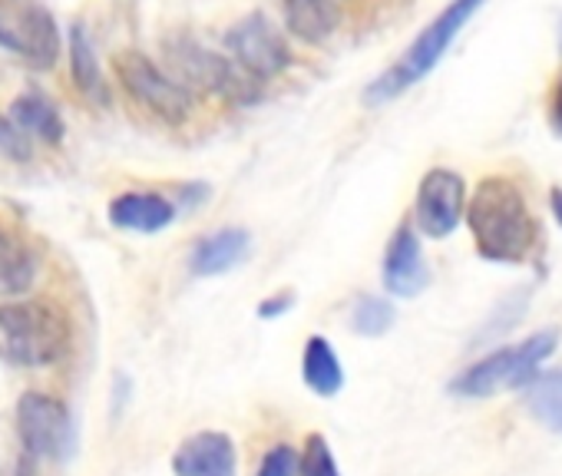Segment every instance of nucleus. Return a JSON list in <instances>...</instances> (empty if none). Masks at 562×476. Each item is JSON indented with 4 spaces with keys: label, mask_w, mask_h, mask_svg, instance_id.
Masks as SVG:
<instances>
[{
    "label": "nucleus",
    "mask_w": 562,
    "mask_h": 476,
    "mask_svg": "<svg viewBox=\"0 0 562 476\" xmlns=\"http://www.w3.org/2000/svg\"><path fill=\"white\" fill-rule=\"evenodd\" d=\"M467 222L473 231L476 252L496 265H522L536 249V218L519 192V185L506 175H486L470 205Z\"/></svg>",
    "instance_id": "1"
},
{
    "label": "nucleus",
    "mask_w": 562,
    "mask_h": 476,
    "mask_svg": "<svg viewBox=\"0 0 562 476\" xmlns=\"http://www.w3.org/2000/svg\"><path fill=\"white\" fill-rule=\"evenodd\" d=\"M486 4V0H453L447 4L420 34L417 41L407 47V54L391 67L384 70L368 90H364V103L368 106H381V103H391L394 97L407 93L414 83H420L427 73H434V67L443 60V54L450 50V44L457 41V34L463 31V24Z\"/></svg>",
    "instance_id": "2"
},
{
    "label": "nucleus",
    "mask_w": 562,
    "mask_h": 476,
    "mask_svg": "<svg viewBox=\"0 0 562 476\" xmlns=\"http://www.w3.org/2000/svg\"><path fill=\"white\" fill-rule=\"evenodd\" d=\"M0 338L18 364L50 367L67 358L74 331L50 302H8L0 305Z\"/></svg>",
    "instance_id": "3"
},
{
    "label": "nucleus",
    "mask_w": 562,
    "mask_h": 476,
    "mask_svg": "<svg viewBox=\"0 0 562 476\" xmlns=\"http://www.w3.org/2000/svg\"><path fill=\"white\" fill-rule=\"evenodd\" d=\"M555 341H559L555 331H539L519 344L499 348L480 358L476 364H470L467 371H460L450 381V394L476 400V397H493L509 387H526L539 374V364L555 351Z\"/></svg>",
    "instance_id": "4"
},
{
    "label": "nucleus",
    "mask_w": 562,
    "mask_h": 476,
    "mask_svg": "<svg viewBox=\"0 0 562 476\" xmlns=\"http://www.w3.org/2000/svg\"><path fill=\"white\" fill-rule=\"evenodd\" d=\"M0 47L34 70H50L64 41L54 14L41 0H0Z\"/></svg>",
    "instance_id": "5"
},
{
    "label": "nucleus",
    "mask_w": 562,
    "mask_h": 476,
    "mask_svg": "<svg viewBox=\"0 0 562 476\" xmlns=\"http://www.w3.org/2000/svg\"><path fill=\"white\" fill-rule=\"evenodd\" d=\"M166 57L182 87H195V90H205L235 103L255 100V80H248L232 60H225L222 54H212L192 37L166 41Z\"/></svg>",
    "instance_id": "6"
},
{
    "label": "nucleus",
    "mask_w": 562,
    "mask_h": 476,
    "mask_svg": "<svg viewBox=\"0 0 562 476\" xmlns=\"http://www.w3.org/2000/svg\"><path fill=\"white\" fill-rule=\"evenodd\" d=\"M116 77L123 83V90L153 116H159L169 126H179L192 116V93L189 87H182L176 77H166L146 54L139 50H126L116 57Z\"/></svg>",
    "instance_id": "7"
},
{
    "label": "nucleus",
    "mask_w": 562,
    "mask_h": 476,
    "mask_svg": "<svg viewBox=\"0 0 562 476\" xmlns=\"http://www.w3.org/2000/svg\"><path fill=\"white\" fill-rule=\"evenodd\" d=\"M18 437L31 460H64L74 446V420L64 400L27 390L18 404Z\"/></svg>",
    "instance_id": "8"
},
{
    "label": "nucleus",
    "mask_w": 562,
    "mask_h": 476,
    "mask_svg": "<svg viewBox=\"0 0 562 476\" xmlns=\"http://www.w3.org/2000/svg\"><path fill=\"white\" fill-rule=\"evenodd\" d=\"M225 50L232 54L235 67L261 83V80H274L281 70L292 64V50L285 44V37L278 34V27L265 18V14H248L241 18L228 34H225Z\"/></svg>",
    "instance_id": "9"
},
{
    "label": "nucleus",
    "mask_w": 562,
    "mask_h": 476,
    "mask_svg": "<svg viewBox=\"0 0 562 476\" xmlns=\"http://www.w3.org/2000/svg\"><path fill=\"white\" fill-rule=\"evenodd\" d=\"M467 212V189L453 169H430L417 189V225L427 238H447Z\"/></svg>",
    "instance_id": "10"
},
{
    "label": "nucleus",
    "mask_w": 562,
    "mask_h": 476,
    "mask_svg": "<svg viewBox=\"0 0 562 476\" xmlns=\"http://www.w3.org/2000/svg\"><path fill=\"white\" fill-rule=\"evenodd\" d=\"M176 476H238V453L228 433L199 430L186 437L172 456Z\"/></svg>",
    "instance_id": "11"
},
{
    "label": "nucleus",
    "mask_w": 562,
    "mask_h": 476,
    "mask_svg": "<svg viewBox=\"0 0 562 476\" xmlns=\"http://www.w3.org/2000/svg\"><path fill=\"white\" fill-rule=\"evenodd\" d=\"M430 282V269L420 249V238L411 225H401L384 252V288L394 298H417Z\"/></svg>",
    "instance_id": "12"
},
{
    "label": "nucleus",
    "mask_w": 562,
    "mask_h": 476,
    "mask_svg": "<svg viewBox=\"0 0 562 476\" xmlns=\"http://www.w3.org/2000/svg\"><path fill=\"white\" fill-rule=\"evenodd\" d=\"M176 218V202L162 199L159 192H123L110 202V222L126 231L153 235L169 228Z\"/></svg>",
    "instance_id": "13"
},
{
    "label": "nucleus",
    "mask_w": 562,
    "mask_h": 476,
    "mask_svg": "<svg viewBox=\"0 0 562 476\" xmlns=\"http://www.w3.org/2000/svg\"><path fill=\"white\" fill-rule=\"evenodd\" d=\"M251 238L245 228H218L205 238H199V246L189 256V269L199 279H212V275H225L235 265L245 262Z\"/></svg>",
    "instance_id": "14"
},
{
    "label": "nucleus",
    "mask_w": 562,
    "mask_h": 476,
    "mask_svg": "<svg viewBox=\"0 0 562 476\" xmlns=\"http://www.w3.org/2000/svg\"><path fill=\"white\" fill-rule=\"evenodd\" d=\"M281 8L289 31L305 44H325L341 24L338 0H281Z\"/></svg>",
    "instance_id": "15"
},
{
    "label": "nucleus",
    "mask_w": 562,
    "mask_h": 476,
    "mask_svg": "<svg viewBox=\"0 0 562 476\" xmlns=\"http://www.w3.org/2000/svg\"><path fill=\"white\" fill-rule=\"evenodd\" d=\"M37 282V256L21 235L0 225V295H24Z\"/></svg>",
    "instance_id": "16"
},
{
    "label": "nucleus",
    "mask_w": 562,
    "mask_h": 476,
    "mask_svg": "<svg viewBox=\"0 0 562 476\" xmlns=\"http://www.w3.org/2000/svg\"><path fill=\"white\" fill-rule=\"evenodd\" d=\"M302 377L308 384L312 394L318 397H338L341 387H345V367L331 348L328 338L322 335H312L305 341V354H302Z\"/></svg>",
    "instance_id": "17"
},
{
    "label": "nucleus",
    "mask_w": 562,
    "mask_h": 476,
    "mask_svg": "<svg viewBox=\"0 0 562 476\" xmlns=\"http://www.w3.org/2000/svg\"><path fill=\"white\" fill-rule=\"evenodd\" d=\"M70 70H74L77 90L90 103H100V106L110 103V87L103 80V70H100V60H97V47H93V41H90L83 24L70 27Z\"/></svg>",
    "instance_id": "18"
},
{
    "label": "nucleus",
    "mask_w": 562,
    "mask_h": 476,
    "mask_svg": "<svg viewBox=\"0 0 562 476\" xmlns=\"http://www.w3.org/2000/svg\"><path fill=\"white\" fill-rule=\"evenodd\" d=\"M11 120H14L27 136H37V139H44V143H60L64 133H67L60 110H57L47 97H41V93H24V97H18L14 106H11Z\"/></svg>",
    "instance_id": "19"
},
{
    "label": "nucleus",
    "mask_w": 562,
    "mask_h": 476,
    "mask_svg": "<svg viewBox=\"0 0 562 476\" xmlns=\"http://www.w3.org/2000/svg\"><path fill=\"white\" fill-rule=\"evenodd\" d=\"M526 410L552 433H562V371L536 374L526 384Z\"/></svg>",
    "instance_id": "20"
},
{
    "label": "nucleus",
    "mask_w": 562,
    "mask_h": 476,
    "mask_svg": "<svg viewBox=\"0 0 562 476\" xmlns=\"http://www.w3.org/2000/svg\"><path fill=\"white\" fill-rule=\"evenodd\" d=\"M397 321V311L387 298L381 295H361L355 302V311H351V328L361 335V338H381L394 328Z\"/></svg>",
    "instance_id": "21"
},
{
    "label": "nucleus",
    "mask_w": 562,
    "mask_h": 476,
    "mask_svg": "<svg viewBox=\"0 0 562 476\" xmlns=\"http://www.w3.org/2000/svg\"><path fill=\"white\" fill-rule=\"evenodd\" d=\"M302 476H341L331 443L322 433H308L302 446Z\"/></svg>",
    "instance_id": "22"
},
{
    "label": "nucleus",
    "mask_w": 562,
    "mask_h": 476,
    "mask_svg": "<svg viewBox=\"0 0 562 476\" xmlns=\"http://www.w3.org/2000/svg\"><path fill=\"white\" fill-rule=\"evenodd\" d=\"M255 476H302V450H295L292 443H274L261 456Z\"/></svg>",
    "instance_id": "23"
},
{
    "label": "nucleus",
    "mask_w": 562,
    "mask_h": 476,
    "mask_svg": "<svg viewBox=\"0 0 562 476\" xmlns=\"http://www.w3.org/2000/svg\"><path fill=\"white\" fill-rule=\"evenodd\" d=\"M0 152L11 156V159H27L31 146H27V133L14 123L0 116Z\"/></svg>",
    "instance_id": "24"
},
{
    "label": "nucleus",
    "mask_w": 562,
    "mask_h": 476,
    "mask_svg": "<svg viewBox=\"0 0 562 476\" xmlns=\"http://www.w3.org/2000/svg\"><path fill=\"white\" fill-rule=\"evenodd\" d=\"M292 305H295V295L292 292H278V295H271V298H265L258 305V318H265V321L281 318L285 311H292Z\"/></svg>",
    "instance_id": "25"
},
{
    "label": "nucleus",
    "mask_w": 562,
    "mask_h": 476,
    "mask_svg": "<svg viewBox=\"0 0 562 476\" xmlns=\"http://www.w3.org/2000/svg\"><path fill=\"white\" fill-rule=\"evenodd\" d=\"M549 123L555 129V136H562V77L555 83V93H552V110H549Z\"/></svg>",
    "instance_id": "26"
},
{
    "label": "nucleus",
    "mask_w": 562,
    "mask_h": 476,
    "mask_svg": "<svg viewBox=\"0 0 562 476\" xmlns=\"http://www.w3.org/2000/svg\"><path fill=\"white\" fill-rule=\"evenodd\" d=\"M209 199V189H205V182H192L189 189H182V202L192 208V205H199V202H205Z\"/></svg>",
    "instance_id": "27"
},
{
    "label": "nucleus",
    "mask_w": 562,
    "mask_h": 476,
    "mask_svg": "<svg viewBox=\"0 0 562 476\" xmlns=\"http://www.w3.org/2000/svg\"><path fill=\"white\" fill-rule=\"evenodd\" d=\"M549 208H552V218L562 225V189H552L549 192Z\"/></svg>",
    "instance_id": "28"
}]
</instances>
